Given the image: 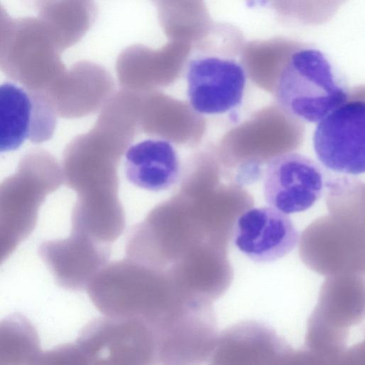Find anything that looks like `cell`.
<instances>
[{"instance_id": "cell-5", "label": "cell", "mask_w": 365, "mask_h": 365, "mask_svg": "<svg viewBox=\"0 0 365 365\" xmlns=\"http://www.w3.org/2000/svg\"><path fill=\"white\" fill-rule=\"evenodd\" d=\"M61 52L38 18L11 19L0 39V69L23 82L48 80L64 68Z\"/></svg>"}, {"instance_id": "cell-12", "label": "cell", "mask_w": 365, "mask_h": 365, "mask_svg": "<svg viewBox=\"0 0 365 365\" xmlns=\"http://www.w3.org/2000/svg\"><path fill=\"white\" fill-rule=\"evenodd\" d=\"M192 46L170 41L153 49L135 43L118 55L116 71L127 84L166 83L175 80L186 64Z\"/></svg>"}, {"instance_id": "cell-15", "label": "cell", "mask_w": 365, "mask_h": 365, "mask_svg": "<svg viewBox=\"0 0 365 365\" xmlns=\"http://www.w3.org/2000/svg\"><path fill=\"white\" fill-rule=\"evenodd\" d=\"M170 41L190 45L202 38L212 23L205 0H151Z\"/></svg>"}, {"instance_id": "cell-14", "label": "cell", "mask_w": 365, "mask_h": 365, "mask_svg": "<svg viewBox=\"0 0 365 365\" xmlns=\"http://www.w3.org/2000/svg\"><path fill=\"white\" fill-rule=\"evenodd\" d=\"M34 10L62 51L80 41L95 23V0H21Z\"/></svg>"}, {"instance_id": "cell-17", "label": "cell", "mask_w": 365, "mask_h": 365, "mask_svg": "<svg viewBox=\"0 0 365 365\" xmlns=\"http://www.w3.org/2000/svg\"><path fill=\"white\" fill-rule=\"evenodd\" d=\"M277 12L305 24L329 19L346 0H271Z\"/></svg>"}, {"instance_id": "cell-1", "label": "cell", "mask_w": 365, "mask_h": 365, "mask_svg": "<svg viewBox=\"0 0 365 365\" xmlns=\"http://www.w3.org/2000/svg\"><path fill=\"white\" fill-rule=\"evenodd\" d=\"M245 44L239 29L213 22L207 34L192 45L185 64L187 93L196 113L224 114L242 104L247 71L238 57Z\"/></svg>"}, {"instance_id": "cell-10", "label": "cell", "mask_w": 365, "mask_h": 365, "mask_svg": "<svg viewBox=\"0 0 365 365\" xmlns=\"http://www.w3.org/2000/svg\"><path fill=\"white\" fill-rule=\"evenodd\" d=\"M38 254L58 286L82 291L108 263L110 246L71 231L66 238L43 242Z\"/></svg>"}, {"instance_id": "cell-2", "label": "cell", "mask_w": 365, "mask_h": 365, "mask_svg": "<svg viewBox=\"0 0 365 365\" xmlns=\"http://www.w3.org/2000/svg\"><path fill=\"white\" fill-rule=\"evenodd\" d=\"M86 290L104 316L139 318L151 327L188 302L166 270L128 257L106 264Z\"/></svg>"}, {"instance_id": "cell-16", "label": "cell", "mask_w": 365, "mask_h": 365, "mask_svg": "<svg viewBox=\"0 0 365 365\" xmlns=\"http://www.w3.org/2000/svg\"><path fill=\"white\" fill-rule=\"evenodd\" d=\"M41 353L38 332L24 315L0 321V365L38 364Z\"/></svg>"}, {"instance_id": "cell-6", "label": "cell", "mask_w": 365, "mask_h": 365, "mask_svg": "<svg viewBox=\"0 0 365 365\" xmlns=\"http://www.w3.org/2000/svg\"><path fill=\"white\" fill-rule=\"evenodd\" d=\"M56 124L54 107L41 91L11 81L0 84V155L26 142L48 140Z\"/></svg>"}, {"instance_id": "cell-8", "label": "cell", "mask_w": 365, "mask_h": 365, "mask_svg": "<svg viewBox=\"0 0 365 365\" xmlns=\"http://www.w3.org/2000/svg\"><path fill=\"white\" fill-rule=\"evenodd\" d=\"M153 329L156 364H197L212 346L213 326L205 302L186 303Z\"/></svg>"}, {"instance_id": "cell-13", "label": "cell", "mask_w": 365, "mask_h": 365, "mask_svg": "<svg viewBox=\"0 0 365 365\" xmlns=\"http://www.w3.org/2000/svg\"><path fill=\"white\" fill-rule=\"evenodd\" d=\"M124 167L131 184L150 191L170 188L178 181L180 169L176 150L164 139H146L130 145Z\"/></svg>"}, {"instance_id": "cell-7", "label": "cell", "mask_w": 365, "mask_h": 365, "mask_svg": "<svg viewBox=\"0 0 365 365\" xmlns=\"http://www.w3.org/2000/svg\"><path fill=\"white\" fill-rule=\"evenodd\" d=\"M364 101H347L317 123L313 146L325 168L339 173H364Z\"/></svg>"}, {"instance_id": "cell-11", "label": "cell", "mask_w": 365, "mask_h": 365, "mask_svg": "<svg viewBox=\"0 0 365 365\" xmlns=\"http://www.w3.org/2000/svg\"><path fill=\"white\" fill-rule=\"evenodd\" d=\"M233 240L249 259L267 263L292 252L299 243V234L287 214L271 207H253L237 219Z\"/></svg>"}, {"instance_id": "cell-3", "label": "cell", "mask_w": 365, "mask_h": 365, "mask_svg": "<svg viewBox=\"0 0 365 365\" xmlns=\"http://www.w3.org/2000/svg\"><path fill=\"white\" fill-rule=\"evenodd\" d=\"M275 97L289 115L318 123L348 101L349 88L324 53L302 44L281 68Z\"/></svg>"}, {"instance_id": "cell-9", "label": "cell", "mask_w": 365, "mask_h": 365, "mask_svg": "<svg viewBox=\"0 0 365 365\" xmlns=\"http://www.w3.org/2000/svg\"><path fill=\"white\" fill-rule=\"evenodd\" d=\"M324 186V173L320 166L298 153L275 156L264 170L265 201L269 207L287 215L310 208L322 196Z\"/></svg>"}, {"instance_id": "cell-18", "label": "cell", "mask_w": 365, "mask_h": 365, "mask_svg": "<svg viewBox=\"0 0 365 365\" xmlns=\"http://www.w3.org/2000/svg\"><path fill=\"white\" fill-rule=\"evenodd\" d=\"M18 245L16 242L0 235V265L9 257Z\"/></svg>"}, {"instance_id": "cell-4", "label": "cell", "mask_w": 365, "mask_h": 365, "mask_svg": "<svg viewBox=\"0 0 365 365\" xmlns=\"http://www.w3.org/2000/svg\"><path fill=\"white\" fill-rule=\"evenodd\" d=\"M74 344L83 364H156L153 329L139 318L95 319L82 329Z\"/></svg>"}]
</instances>
